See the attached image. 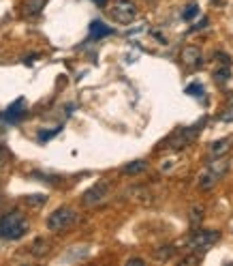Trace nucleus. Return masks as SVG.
<instances>
[{
    "mask_svg": "<svg viewBox=\"0 0 233 266\" xmlns=\"http://www.w3.org/2000/svg\"><path fill=\"white\" fill-rule=\"evenodd\" d=\"M28 232V221L20 211H11L0 217V238L18 240Z\"/></svg>",
    "mask_w": 233,
    "mask_h": 266,
    "instance_id": "1",
    "label": "nucleus"
},
{
    "mask_svg": "<svg viewBox=\"0 0 233 266\" xmlns=\"http://www.w3.org/2000/svg\"><path fill=\"white\" fill-rule=\"evenodd\" d=\"M107 15L116 24H131L137 20V5L133 3V0H114L109 7H107Z\"/></svg>",
    "mask_w": 233,
    "mask_h": 266,
    "instance_id": "2",
    "label": "nucleus"
},
{
    "mask_svg": "<svg viewBox=\"0 0 233 266\" xmlns=\"http://www.w3.org/2000/svg\"><path fill=\"white\" fill-rule=\"evenodd\" d=\"M231 165L229 159H218V161H212V163H207V167L201 172V176H199V187H201L203 191L212 189L216 183H218L224 174H227Z\"/></svg>",
    "mask_w": 233,
    "mask_h": 266,
    "instance_id": "3",
    "label": "nucleus"
},
{
    "mask_svg": "<svg viewBox=\"0 0 233 266\" xmlns=\"http://www.w3.org/2000/svg\"><path fill=\"white\" fill-rule=\"evenodd\" d=\"M77 223V211L71 206H60L47 217V228L52 232H64Z\"/></svg>",
    "mask_w": 233,
    "mask_h": 266,
    "instance_id": "4",
    "label": "nucleus"
},
{
    "mask_svg": "<svg viewBox=\"0 0 233 266\" xmlns=\"http://www.w3.org/2000/svg\"><path fill=\"white\" fill-rule=\"evenodd\" d=\"M220 238V232L218 230H197L192 232V234L188 236V249H192V251H207L214 243H218Z\"/></svg>",
    "mask_w": 233,
    "mask_h": 266,
    "instance_id": "5",
    "label": "nucleus"
},
{
    "mask_svg": "<svg viewBox=\"0 0 233 266\" xmlns=\"http://www.w3.org/2000/svg\"><path fill=\"white\" fill-rule=\"evenodd\" d=\"M201 125H197V127H188V129H178L175 133L169 135V140H167L163 144V148H171V150H178V148H184L186 144H190L192 140H195V135H199V129Z\"/></svg>",
    "mask_w": 233,
    "mask_h": 266,
    "instance_id": "6",
    "label": "nucleus"
},
{
    "mask_svg": "<svg viewBox=\"0 0 233 266\" xmlns=\"http://www.w3.org/2000/svg\"><path fill=\"white\" fill-rule=\"evenodd\" d=\"M107 198H109V185L105 181H101V183H94L92 187L84 193L82 202H84V206H90L92 208V206L103 204Z\"/></svg>",
    "mask_w": 233,
    "mask_h": 266,
    "instance_id": "7",
    "label": "nucleus"
},
{
    "mask_svg": "<svg viewBox=\"0 0 233 266\" xmlns=\"http://www.w3.org/2000/svg\"><path fill=\"white\" fill-rule=\"evenodd\" d=\"M47 5V0H22L20 3V13L24 15V18H39V15L43 13Z\"/></svg>",
    "mask_w": 233,
    "mask_h": 266,
    "instance_id": "8",
    "label": "nucleus"
},
{
    "mask_svg": "<svg viewBox=\"0 0 233 266\" xmlns=\"http://www.w3.org/2000/svg\"><path fill=\"white\" fill-rule=\"evenodd\" d=\"M182 60H184V64H188L190 69H199L203 64L201 50H199L197 45H186L182 50Z\"/></svg>",
    "mask_w": 233,
    "mask_h": 266,
    "instance_id": "9",
    "label": "nucleus"
},
{
    "mask_svg": "<svg viewBox=\"0 0 233 266\" xmlns=\"http://www.w3.org/2000/svg\"><path fill=\"white\" fill-rule=\"evenodd\" d=\"M26 114V112H24V99H18V101H13L9 108H7L5 112H3V120L5 123H18V120Z\"/></svg>",
    "mask_w": 233,
    "mask_h": 266,
    "instance_id": "10",
    "label": "nucleus"
},
{
    "mask_svg": "<svg viewBox=\"0 0 233 266\" xmlns=\"http://www.w3.org/2000/svg\"><path fill=\"white\" fill-rule=\"evenodd\" d=\"M109 35H114V28H109V26H105L101 20H94L92 24H90V39H103V37H109Z\"/></svg>",
    "mask_w": 233,
    "mask_h": 266,
    "instance_id": "11",
    "label": "nucleus"
},
{
    "mask_svg": "<svg viewBox=\"0 0 233 266\" xmlns=\"http://www.w3.org/2000/svg\"><path fill=\"white\" fill-rule=\"evenodd\" d=\"M50 249H52L50 240H45V238H37L35 243H32V247H30V251H32V255H37V257H43V255H47V253H50Z\"/></svg>",
    "mask_w": 233,
    "mask_h": 266,
    "instance_id": "12",
    "label": "nucleus"
},
{
    "mask_svg": "<svg viewBox=\"0 0 233 266\" xmlns=\"http://www.w3.org/2000/svg\"><path fill=\"white\" fill-rule=\"evenodd\" d=\"M229 146H231V140H229V138L216 140V142H212V146H210V152H212L214 157H220V155H224V152L229 150Z\"/></svg>",
    "mask_w": 233,
    "mask_h": 266,
    "instance_id": "13",
    "label": "nucleus"
},
{
    "mask_svg": "<svg viewBox=\"0 0 233 266\" xmlns=\"http://www.w3.org/2000/svg\"><path fill=\"white\" fill-rule=\"evenodd\" d=\"M148 170V163L143 159H139V161H133V163H128V165H124V174H128V176H135V174H141V172H146Z\"/></svg>",
    "mask_w": 233,
    "mask_h": 266,
    "instance_id": "14",
    "label": "nucleus"
},
{
    "mask_svg": "<svg viewBox=\"0 0 233 266\" xmlns=\"http://www.w3.org/2000/svg\"><path fill=\"white\" fill-rule=\"evenodd\" d=\"M188 221H190V228L201 225V221H203V206H192L190 215H188Z\"/></svg>",
    "mask_w": 233,
    "mask_h": 266,
    "instance_id": "15",
    "label": "nucleus"
},
{
    "mask_svg": "<svg viewBox=\"0 0 233 266\" xmlns=\"http://www.w3.org/2000/svg\"><path fill=\"white\" fill-rule=\"evenodd\" d=\"M214 77H216V82H218V84H224L231 77V67H229V64H222L220 69L214 71Z\"/></svg>",
    "mask_w": 233,
    "mask_h": 266,
    "instance_id": "16",
    "label": "nucleus"
},
{
    "mask_svg": "<svg viewBox=\"0 0 233 266\" xmlns=\"http://www.w3.org/2000/svg\"><path fill=\"white\" fill-rule=\"evenodd\" d=\"M47 202V196L45 193H37V196H28L26 198V204L28 206H43Z\"/></svg>",
    "mask_w": 233,
    "mask_h": 266,
    "instance_id": "17",
    "label": "nucleus"
},
{
    "mask_svg": "<svg viewBox=\"0 0 233 266\" xmlns=\"http://www.w3.org/2000/svg\"><path fill=\"white\" fill-rule=\"evenodd\" d=\"M173 253H175L173 247H160V249H156V251H154V257H156V260H169Z\"/></svg>",
    "mask_w": 233,
    "mask_h": 266,
    "instance_id": "18",
    "label": "nucleus"
},
{
    "mask_svg": "<svg viewBox=\"0 0 233 266\" xmlns=\"http://www.w3.org/2000/svg\"><path fill=\"white\" fill-rule=\"evenodd\" d=\"M197 15H199V5H188L186 11L182 13V20L184 22H190V20H195Z\"/></svg>",
    "mask_w": 233,
    "mask_h": 266,
    "instance_id": "19",
    "label": "nucleus"
},
{
    "mask_svg": "<svg viewBox=\"0 0 233 266\" xmlns=\"http://www.w3.org/2000/svg\"><path fill=\"white\" fill-rule=\"evenodd\" d=\"M203 86L201 84H197V82H192V84H188L186 86V95H190V97H203Z\"/></svg>",
    "mask_w": 233,
    "mask_h": 266,
    "instance_id": "20",
    "label": "nucleus"
},
{
    "mask_svg": "<svg viewBox=\"0 0 233 266\" xmlns=\"http://www.w3.org/2000/svg\"><path fill=\"white\" fill-rule=\"evenodd\" d=\"M58 133H60V127L52 129V131H41V133H39V142H47V140H52L54 135H58Z\"/></svg>",
    "mask_w": 233,
    "mask_h": 266,
    "instance_id": "21",
    "label": "nucleus"
},
{
    "mask_svg": "<svg viewBox=\"0 0 233 266\" xmlns=\"http://www.w3.org/2000/svg\"><path fill=\"white\" fill-rule=\"evenodd\" d=\"M128 264H143V260H141V257H131Z\"/></svg>",
    "mask_w": 233,
    "mask_h": 266,
    "instance_id": "22",
    "label": "nucleus"
},
{
    "mask_svg": "<svg viewBox=\"0 0 233 266\" xmlns=\"http://www.w3.org/2000/svg\"><path fill=\"white\" fill-rule=\"evenodd\" d=\"M92 3H94V5H99V7H103V5L107 3V0H92Z\"/></svg>",
    "mask_w": 233,
    "mask_h": 266,
    "instance_id": "23",
    "label": "nucleus"
},
{
    "mask_svg": "<svg viewBox=\"0 0 233 266\" xmlns=\"http://www.w3.org/2000/svg\"><path fill=\"white\" fill-rule=\"evenodd\" d=\"M0 161H3V155H0Z\"/></svg>",
    "mask_w": 233,
    "mask_h": 266,
    "instance_id": "24",
    "label": "nucleus"
}]
</instances>
